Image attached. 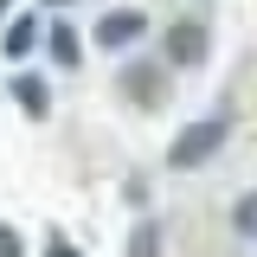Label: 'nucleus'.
<instances>
[{
    "mask_svg": "<svg viewBox=\"0 0 257 257\" xmlns=\"http://www.w3.org/2000/svg\"><path fill=\"white\" fill-rule=\"evenodd\" d=\"M39 26H45L39 13H20V20L7 26V58H26L32 45H39Z\"/></svg>",
    "mask_w": 257,
    "mask_h": 257,
    "instance_id": "obj_7",
    "label": "nucleus"
},
{
    "mask_svg": "<svg viewBox=\"0 0 257 257\" xmlns=\"http://www.w3.org/2000/svg\"><path fill=\"white\" fill-rule=\"evenodd\" d=\"M90 39L103 45V52H128L135 39H148V13H135V7H109V13L90 26Z\"/></svg>",
    "mask_w": 257,
    "mask_h": 257,
    "instance_id": "obj_3",
    "label": "nucleus"
},
{
    "mask_svg": "<svg viewBox=\"0 0 257 257\" xmlns=\"http://www.w3.org/2000/svg\"><path fill=\"white\" fill-rule=\"evenodd\" d=\"M206 45H212L206 20H174V26H167V39H161V58L180 64V71H193V64H206Z\"/></svg>",
    "mask_w": 257,
    "mask_h": 257,
    "instance_id": "obj_2",
    "label": "nucleus"
},
{
    "mask_svg": "<svg viewBox=\"0 0 257 257\" xmlns=\"http://www.w3.org/2000/svg\"><path fill=\"white\" fill-rule=\"evenodd\" d=\"M0 20H7V0H0Z\"/></svg>",
    "mask_w": 257,
    "mask_h": 257,
    "instance_id": "obj_13",
    "label": "nucleus"
},
{
    "mask_svg": "<svg viewBox=\"0 0 257 257\" xmlns=\"http://www.w3.org/2000/svg\"><path fill=\"white\" fill-rule=\"evenodd\" d=\"M39 39L52 45V58H58V71H77V64H84V39H77V26H71V20H58V26H45Z\"/></svg>",
    "mask_w": 257,
    "mask_h": 257,
    "instance_id": "obj_6",
    "label": "nucleus"
},
{
    "mask_svg": "<svg viewBox=\"0 0 257 257\" xmlns=\"http://www.w3.org/2000/svg\"><path fill=\"white\" fill-rule=\"evenodd\" d=\"M219 148H225V122H219V116L187 122L180 135H174V148H167V167H174V174H193V167H206Z\"/></svg>",
    "mask_w": 257,
    "mask_h": 257,
    "instance_id": "obj_1",
    "label": "nucleus"
},
{
    "mask_svg": "<svg viewBox=\"0 0 257 257\" xmlns=\"http://www.w3.org/2000/svg\"><path fill=\"white\" fill-rule=\"evenodd\" d=\"M45 7H71V0H45Z\"/></svg>",
    "mask_w": 257,
    "mask_h": 257,
    "instance_id": "obj_12",
    "label": "nucleus"
},
{
    "mask_svg": "<svg viewBox=\"0 0 257 257\" xmlns=\"http://www.w3.org/2000/svg\"><path fill=\"white\" fill-rule=\"evenodd\" d=\"M231 231H238V238H251V193L231 206Z\"/></svg>",
    "mask_w": 257,
    "mask_h": 257,
    "instance_id": "obj_9",
    "label": "nucleus"
},
{
    "mask_svg": "<svg viewBox=\"0 0 257 257\" xmlns=\"http://www.w3.org/2000/svg\"><path fill=\"white\" fill-rule=\"evenodd\" d=\"M26 251V244H20V231H13V225H0V257H20Z\"/></svg>",
    "mask_w": 257,
    "mask_h": 257,
    "instance_id": "obj_10",
    "label": "nucleus"
},
{
    "mask_svg": "<svg viewBox=\"0 0 257 257\" xmlns=\"http://www.w3.org/2000/svg\"><path fill=\"white\" fill-rule=\"evenodd\" d=\"M122 96H128V103H142V109H161V103H167V77H161V64H128V71H122Z\"/></svg>",
    "mask_w": 257,
    "mask_h": 257,
    "instance_id": "obj_4",
    "label": "nucleus"
},
{
    "mask_svg": "<svg viewBox=\"0 0 257 257\" xmlns=\"http://www.w3.org/2000/svg\"><path fill=\"white\" fill-rule=\"evenodd\" d=\"M128 257H161V219H135V231H128Z\"/></svg>",
    "mask_w": 257,
    "mask_h": 257,
    "instance_id": "obj_8",
    "label": "nucleus"
},
{
    "mask_svg": "<svg viewBox=\"0 0 257 257\" xmlns=\"http://www.w3.org/2000/svg\"><path fill=\"white\" fill-rule=\"evenodd\" d=\"M7 90H13V103L26 109L32 122H45V116H52V84H45V77H32V71H13V77H7Z\"/></svg>",
    "mask_w": 257,
    "mask_h": 257,
    "instance_id": "obj_5",
    "label": "nucleus"
},
{
    "mask_svg": "<svg viewBox=\"0 0 257 257\" xmlns=\"http://www.w3.org/2000/svg\"><path fill=\"white\" fill-rule=\"evenodd\" d=\"M45 257H84V251H77L71 238H58V231H52V244H45Z\"/></svg>",
    "mask_w": 257,
    "mask_h": 257,
    "instance_id": "obj_11",
    "label": "nucleus"
}]
</instances>
